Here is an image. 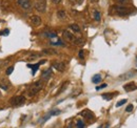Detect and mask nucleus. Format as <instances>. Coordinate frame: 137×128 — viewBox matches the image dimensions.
Wrapping results in <instances>:
<instances>
[{
  "instance_id": "obj_1",
  "label": "nucleus",
  "mask_w": 137,
  "mask_h": 128,
  "mask_svg": "<svg viewBox=\"0 0 137 128\" xmlns=\"http://www.w3.org/2000/svg\"><path fill=\"white\" fill-rule=\"evenodd\" d=\"M42 88H43V82H42L41 80H40V81H37V82L33 83V84L30 86L28 94H29L30 97H33V96H35L36 94H38Z\"/></svg>"
},
{
  "instance_id": "obj_2",
  "label": "nucleus",
  "mask_w": 137,
  "mask_h": 128,
  "mask_svg": "<svg viewBox=\"0 0 137 128\" xmlns=\"http://www.w3.org/2000/svg\"><path fill=\"white\" fill-rule=\"evenodd\" d=\"M25 103V98L23 96H15L10 99V104L15 107H19Z\"/></svg>"
},
{
  "instance_id": "obj_3",
  "label": "nucleus",
  "mask_w": 137,
  "mask_h": 128,
  "mask_svg": "<svg viewBox=\"0 0 137 128\" xmlns=\"http://www.w3.org/2000/svg\"><path fill=\"white\" fill-rule=\"evenodd\" d=\"M35 10L39 13H44L46 11V1L45 0H37L35 2Z\"/></svg>"
},
{
  "instance_id": "obj_4",
  "label": "nucleus",
  "mask_w": 137,
  "mask_h": 128,
  "mask_svg": "<svg viewBox=\"0 0 137 128\" xmlns=\"http://www.w3.org/2000/svg\"><path fill=\"white\" fill-rule=\"evenodd\" d=\"M112 9H114L115 12H116V14L119 15V16H125V15H129L131 13L128 8L122 7V5H116V7H113Z\"/></svg>"
},
{
  "instance_id": "obj_5",
  "label": "nucleus",
  "mask_w": 137,
  "mask_h": 128,
  "mask_svg": "<svg viewBox=\"0 0 137 128\" xmlns=\"http://www.w3.org/2000/svg\"><path fill=\"white\" fill-rule=\"evenodd\" d=\"M17 4L24 11H30L32 9L31 0H17Z\"/></svg>"
},
{
  "instance_id": "obj_6",
  "label": "nucleus",
  "mask_w": 137,
  "mask_h": 128,
  "mask_svg": "<svg viewBox=\"0 0 137 128\" xmlns=\"http://www.w3.org/2000/svg\"><path fill=\"white\" fill-rule=\"evenodd\" d=\"M62 36H63V38L66 40V41H68V42H74L75 41V36H74V34H72L71 32H68V31H63L62 32Z\"/></svg>"
},
{
  "instance_id": "obj_7",
  "label": "nucleus",
  "mask_w": 137,
  "mask_h": 128,
  "mask_svg": "<svg viewBox=\"0 0 137 128\" xmlns=\"http://www.w3.org/2000/svg\"><path fill=\"white\" fill-rule=\"evenodd\" d=\"M30 22L34 25V26H39L41 24V18L38 16V15H32L31 18H30Z\"/></svg>"
},
{
  "instance_id": "obj_8",
  "label": "nucleus",
  "mask_w": 137,
  "mask_h": 128,
  "mask_svg": "<svg viewBox=\"0 0 137 128\" xmlns=\"http://www.w3.org/2000/svg\"><path fill=\"white\" fill-rule=\"evenodd\" d=\"M52 67H54L58 72H63L64 68H65V65H64L63 62H54L52 64Z\"/></svg>"
},
{
  "instance_id": "obj_9",
  "label": "nucleus",
  "mask_w": 137,
  "mask_h": 128,
  "mask_svg": "<svg viewBox=\"0 0 137 128\" xmlns=\"http://www.w3.org/2000/svg\"><path fill=\"white\" fill-rule=\"evenodd\" d=\"M123 89H124L125 91L130 92V91L136 90V89H137V85H136L134 82H130V83H128V84H124V85H123Z\"/></svg>"
},
{
  "instance_id": "obj_10",
  "label": "nucleus",
  "mask_w": 137,
  "mask_h": 128,
  "mask_svg": "<svg viewBox=\"0 0 137 128\" xmlns=\"http://www.w3.org/2000/svg\"><path fill=\"white\" fill-rule=\"evenodd\" d=\"M51 76H52V69H51V68L44 71V72L41 74V78H42V80H44V81H48V80L51 78Z\"/></svg>"
},
{
  "instance_id": "obj_11",
  "label": "nucleus",
  "mask_w": 137,
  "mask_h": 128,
  "mask_svg": "<svg viewBox=\"0 0 137 128\" xmlns=\"http://www.w3.org/2000/svg\"><path fill=\"white\" fill-rule=\"evenodd\" d=\"M134 74H135V72H128V73H125V74H123V75H121L120 77H119V80H128V79H131L133 76H134Z\"/></svg>"
},
{
  "instance_id": "obj_12",
  "label": "nucleus",
  "mask_w": 137,
  "mask_h": 128,
  "mask_svg": "<svg viewBox=\"0 0 137 128\" xmlns=\"http://www.w3.org/2000/svg\"><path fill=\"white\" fill-rule=\"evenodd\" d=\"M80 114H81L83 118H87L88 120H91V119H93V118H94V113H93L92 111L88 110V109H87V110H83Z\"/></svg>"
},
{
  "instance_id": "obj_13",
  "label": "nucleus",
  "mask_w": 137,
  "mask_h": 128,
  "mask_svg": "<svg viewBox=\"0 0 137 128\" xmlns=\"http://www.w3.org/2000/svg\"><path fill=\"white\" fill-rule=\"evenodd\" d=\"M93 18H94V20L95 21H100L101 20V13H100V11H98V10H94L93 11Z\"/></svg>"
},
{
  "instance_id": "obj_14",
  "label": "nucleus",
  "mask_w": 137,
  "mask_h": 128,
  "mask_svg": "<svg viewBox=\"0 0 137 128\" xmlns=\"http://www.w3.org/2000/svg\"><path fill=\"white\" fill-rule=\"evenodd\" d=\"M42 63H44V61H41V62H39V63H37V64H34V65H32V64H29L28 67L32 68V69H33V75H35V73H36V71L38 69L39 65H40V64H42Z\"/></svg>"
},
{
  "instance_id": "obj_15",
  "label": "nucleus",
  "mask_w": 137,
  "mask_h": 128,
  "mask_svg": "<svg viewBox=\"0 0 137 128\" xmlns=\"http://www.w3.org/2000/svg\"><path fill=\"white\" fill-rule=\"evenodd\" d=\"M57 17H58V19H60V20H64V19L66 18V13H65V11L59 10V11L57 12Z\"/></svg>"
},
{
  "instance_id": "obj_16",
  "label": "nucleus",
  "mask_w": 137,
  "mask_h": 128,
  "mask_svg": "<svg viewBox=\"0 0 137 128\" xmlns=\"http://www.w3.org/2000/svg\"><path fill=\"white\" fill-rule=\"evenodd\" d=\"M42 54H44V55H57V51L53 48H44V49H42Z\"/></svg>"
},
{
  "instance_id": "obj_17",
  "label": "nucleus",
  "mask_w": 137,
  "mask_h": 128,
  "mask_svg": "<svg viewBox=\"0 0 137 128\" xmlns=\"http://www.w3.org/2000/svg\"><path fill=\"white\" fill-rule=\"evenodd\" d=\"M70 28H71L73 32H75V33H80V27H79V25L76 24V23L71 24V25H70Z\"/></svg>"
},
{
  "instance_id": "obj_18",
  "label": "nucleus",
  "mask_w": 137,
  "mask_h": 128,
  "mask_svg": "<svg viewBox=\"0 0 137 128\" xmlns=\"http://www.w3.org/2000/svg\"><path fill=\"white\" fill-rule=\"evenodd\" d=\"M101 80H102V78H101V76H100V75H95V76L92 78V82H93V83H95V84L100 83V82H101Z\"/></svg>"
},
{
  "instance_id": "obj_19",
  "label": "nucleus",
  "mask_w": 137,
  "mask_h": 128,
  "mask_svg": "<svg viewBox=\"0 0 137 128\" xmlns=\"http://www.w3.org/2000/svg\"><path fill=\"white\" fill-rule=\"evenodd\" d=\"M44 36H46L49 38H56L57 37L56 33H54V32H46V33H44Z\"/></svg>"
},
{
  "instance_id": "obj_20",
  "label": "nucleus",
  "mask_w": 137,
  "mask_h": 128,
  "mask_svg": "<svg viewBox=\"0 0 137 128\" xmlns=\"http://www.w3.org/2000/svg\"><path fill=\"white\" fill-rule=\"evenodd\" d=\"M76 126H77V128H85V123L81 120H78Z\"/></svg>"
},
{
  "instance_id": "obj_21",
  "label": "nucleus",
  "mask_w": 137,
  "mask_h": 128,
  "mask_svg": "<svg viewBox=\"0 0 137 128\" xmlns=\"http://www.w3.org/2000/svg\"><path fill=\"white\" fill-rule=\"evenodd\" d=\"M13 72H14V66H10V67H9V68L6 71V74L9 76V75H11Z\"/></svg>"
},
{
  "instance_id": "obj_22",
  "label": "nucleus",
  "mask_w": 137,
  "mask_h": 128,
  "mask_svg": "<svg viewBox=\"0 0 137 128\" xmlns=\"http://www.w3.org/2000/svg\"><path fill=\"white\" fill-rule=\"evenodd\" d=\"M113 96H114V95H102V98L106 99L107 101H109V100H111V99L113 98Z\"/></svg>"
},
{
  "instance_id": "obj_23",
  "label": "nucleus",
  "mask_w": 137,
  "mask_h": 128,
  "mask_svg": "<svg viewBox=\"0 0 137 128\" xmlns=\"http://www.w3.org/2000/svg\"><path fill=\"white\" fill-rule=\"evenodd\" d=\"M127 101H128L127 99H123V100H121L120 102H118V103L116 104V107H120L121 105H123V104H125V102H127Z\"/></svg>"
},
{
  "instance_id": "obj_24",
  "label": "nucleus",
  "mask_w": 137,
  "mask_h": 128,
  "mask_svg": "<svg viewBox=\"0 0 137 128\" xmlns=\"http://www.w3.org/2000/svg\"><path fill=\"white\" fill-rule=\"evenodd\" d=\"M70 1L74 4H81L83 2V0H70Z\"/></svg>"
},
{
  "instance_id": "obj_25",
  "label": "nucleus",
  "mask_w": 137,
  "mask_h": 128,
  "mask_svg": "<svg viewBox=\"0 0 137 128\" xmlns=\"http://www.w3.org/2000/svg\"><path fill=\"white\" fill-rule=\"evenodd\" d=\"M66 86H67V82H65V83H64V85H62V87H61V88L58 90V95H59V94H61V92H62V91L65 89V87H66Z\"/></svg>"
},
{
  "instance_id": "obj_26",
  "label": "nucleus",
  "mask_w": 137,
  "mask_h": 128,
  "mask_svg": "<svg viewBox=\"0 0 137 128\" xmlns=\"http://www.w3.org/2000/svg\"><path fill=\"white\" fill-rule=\"evenodd\" d=\"M133 110V105L132 104H129L128 106H127V108H125V111L127 112H130V111H132Z\"/></svg>"
},
{
  "instance_id": "obj_27",
  "label": "nucleus",
  "mask_w": 137,
  "mask_h": 128,
  "mask_svg": "<svg viewBox=\"0 0 137 128\" xmlns=\"http://www.w3.org/2000/svg\"><path fill=\"white\" fill-rule=\"evenodd\" d=\"M59 113H60V110H58V109L53 110V111H51V112H50V114H51V115H57V114H59Z\"/></svg>"
},
{
  "instance_id": "obj_28",
  "label": "nucleus",
  "mask_w": 137,
  "mask_h": 128,
  "mask_svg": "<svg viewBox=\"0 0 137 128\" xmlns=\"http://www.w3.org/2000/svg\"><path fill=\"white\" fill-rule=\"evenodd\" d=\"M9 33H10V31L9 30H6V31H2V32H0V36H3V35H9Z\"/></svg>"
},
{
  "instance_id": "obj_29",
  "label": "nucleus",
  "mask_w": 137,
  "mask_h": 128,
  "mask_svg": "<svg viewBox=\"0 0 137 128\" xmlns=\"http://www.w3.org/2000/svg\"><path fill=\"white\" fill-rule=\"evenodd\" d=\"M108 85L107 84H102V85H100V86H97L96 87V90H100V89H102V88H106Z\"/></svg>"
},
{
  "instance_id": "obj_30",
  "label": "nucleus",
  "mask_w": 137,
  "mask_h": 128,
  "mask_svg": "<svg viewBox=\"0 0 137 128\" xmlns=\"http://www.w3.org/2000/svg\"><path fill=\"white\" fill-rule=\"evenodd\" d=\"M51 44H53V45H63V43L61 42V41H57V42H51Z\"/></svg>"
},
{
  "instance_id": "obj_31",
  "label": "nucleus",
  "mask_w": 137,
  "mask_h": 128,
  "mask_svg": "<svg viewBox=\"0 0 137 128\" xmlns=\"http://www.w3.org/2000/svg\"><path fill=\"white\" fill-rule=\"evenodd\" d=\"M117 2L119 4H125V3H128V0H117Z\"/></svg>"
},
{
  "instance_id": "obj_32",
  "label": "nucleus",
  "mask_w": 137,
  "mask_h": 128,
  "mask_svg": "<svg viewBox=\"0 0 137 128\" xmlns=\"http://www.w3.org/2000/svg\"><path fill=\"white\" fill-rule=\"evenodd\" d=\"M61 1H62V0H52V2H53L54 4H59Z\"/></svg>"
},
{
  "instance_id": "obj_33",
  "label": "nucleus",
  "mask_w": 137,
  "mask_h": 128,
  "mask_svg": "<svg viewBox=\"0 0 137 128\" xmlns=\"http://www.w3.org/2000/svg\"><path fill=\"white\" fill-rule=\"evenodd\" d=\"M83 56H85V55H83V50L81 49V50L79 51V58H81V59H83Z\"/></svg>"
},
{
  "instance_id": "obj_34",
  "label": "nucleus",
  "mask_w": 137,
  "mask_h": 128,
  "mask_svg": "<svg viewBox=\"0 0 137 128\" xmlns=\"http://www.w3.org/2000/svg\"><path fill=\"white\" fill-rule=\"evenodd\" d=\"M98 0H91V2H97Z\"/></svg>"
}]
</instances>
